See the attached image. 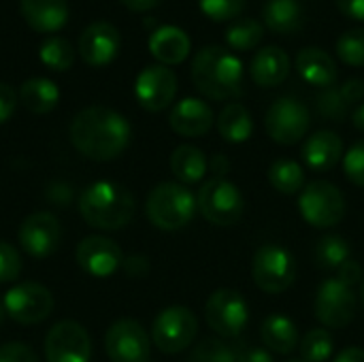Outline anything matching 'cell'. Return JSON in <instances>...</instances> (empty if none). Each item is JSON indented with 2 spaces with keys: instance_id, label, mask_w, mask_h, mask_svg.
Listing matches in <instances>:
<instances>
[{
  "instance_id": "1",
  "label": "cell",
  "mask_w": 364,
  "mask_h": 362,
  "mask_svg": "<svg viewBox=\"0 0 364 362\" xmlns=\"http://www.w3.org/2000/svg\"><path fill=\"white\" fill-rule=\"evenodd\" d=\"M128 119L109 107L81 109L70 122V143L79 154L96 162H109L122 156L130 143Z\"/></svg>"
},
{
  "instance_id": "2",
  "label": "cell",
  "mask_w": 364,
  "mask_h": 362,
  "mask_svg": "<svg viewBox=\"0 0 364 362\" xmlns=\"http://www.w3.org/2000/svg\"><path fill=\"white\" fill-rule=\"evenodd\" d=\"M192 81L207 98H239L243 96V64L226 47L209 45L194 55Z\"/></svg>"
},
{
  "instance_id": "3",
  "label": "cell",
  "mask_w": 364,
  "mask_h": 362,
  "mask_svg": "<svg viewBox=\"0 0 364 362\" xmlns=\"http://www.w3.org/2000/svg\"><path fill=\"white\" fill-rule=\"evenodd\" d=\"M81 218L92 228L100 230H119L130 224L136 211V201L132 192L115 181H94L90 183L79 198Z\"/></svg>"
},
{
  "instance_id": "4",
  "label": "cell",
  "mask_w": 364,
  "mask_h": 362,
  "mask_svg": "<svg viewBox=\"0 0 364 362\" xmlns=\"http://www.w3.org/2000/svg\"><path fill=\"white\" fill-rule=\"evenodd\" d=\"M196 209L194 194L183 183L175 181L158 183L145 201L147 220L160 230H179L188 226Z\"/></svg>"
},
{
  "instance_id": "5",
  "label": "cell",
  "mask_w": 364,
  "mask_h": 362,
  "mask_svg": "<svg viewBox=\"0 0 364 362\" xmlns=\"http://www.w3.org/2000/svg\"><path fill=\"white\" fill-rule=\"evenodd\" d=\"M203 218L215 226H235L245 213V198L241 190L226 177L209 179L196 196Z\"/></svg>"
},
{
  "instance_id": "6",
  "label": "cell",
  "mask_w": 364,
  "mask_h": 362,
  "mask_svg": "<svg viewBox=\"0 0 364 362\" xmlns=\"http://www.w3.org/2000/svg\"><path fill=\"white\" fill-rule=\"evenodd\" d=\"M299 209L314 228H333L346 215V198L331 181H311L299 196Z\"/></svg>"
},
{
  "instance_id": "7",
  "label": "cell",
  "mask_w": 364,
  "mask_h": 362,
  "mask_svg": "<svg viewBox=\"0 0 364 362\" xmlns=\"http://www.w3.org/2000/svg\"><path fill=\"white\" fill-rule=\"evenodd\" d=\"M256 286L267 294H282L296 282V260L279 245H262L252 262Z\"/></svg>"
},
{
  "instance_id": "8",
  "label": "cell",
  "mask_w": 364,
  "mask_h": 362,
  "mask_svg": "<svg viewBox=\"0 0 364 362\" xmlns=\"http://www.w3.org/2000/svg\"><path fill=\"white\" fill-rule=\"evenodd\" d=\"M196 333L198 320L194 312L183 305H173L160 312L154 320L151 339L162 354H179L192 346Z\"/></svg>"
},
{
  "instance_id": "9",
  "label": "cell",
  "mask_w": 364,
  "mask_h": 362,
  "mask_svg": "<svg viewBox=\"0 0 364 362\" xmlns=\"http://www.w3.org/2000/svg\"><path fill=\"white\" fill-rule=\"evenodd\" d=\"M309 124H311L309 109L301 100L290 98V96L277 98L269 107L267 117H264V128L269 137L279 145L299 143L307 134Z\"/></svg>"
},
{
  "instance_id": "10",
  "label": "cell",
  "mask_w": 364,
  "mask_h": 362,
  "mask_svg": "<svg viewBox=\"0 0 364 362\" xmlns=\"http://www.w3.org/2000/svg\"><path fill=\"white\" fill-rule=\"evenodd\" d=\"M205 318L213 333H218L224 339L239 337L250 320L247 301L237 290H215L205 305Z\"/></svg>"
},
{
  "instance_id": "11",
  "label": "cell",
  "mask_w": 364,
  "mask_h": 362,
  "mask_svg": "<svg viewBox=\"0 0 364 362\" xmlns=\"http://www.w3.org/2000/svg\"><path fill=\"white\" fill-rule=\"evenodd\" d=\"M2 305L11 320L30 326L49 318V314L53 312V297L43 284L23 282L6 290Z\"/></svg>"
},
{
  "instance_id": "12",
  "label": "cell",
  "mask_w": 364,
  "mask_h": 362,
  "mask_svg": "<svg viewBox=\"0 0 364 362\" xmlns=\"http://www.w3.org/2000/svg\"><path fill=\"white\" fill-rule=\"evenodd\" d=\"M105 352L111 362H147L151 341L136 320L122 318L109 326L105 335Z\"/></svg>"
},
{
  "instance_id": "13",
  "label": "cell",
  "mask_w": 364,
  "mask_h": 362,
  "mask_svg": "<svg viewBox=\"0 0 364 362\" xmlns=\"http://www.w3.org/2000/svg\"><path fill=\"white\" fill-rule=\"evenodd\" d=\"M92 341L87 331L75 320H62L45 337L47 362H90Z\"/></svg>"
},
{
  "instance_id": "14",
  "label": "cell",
  "mask_w": 364,
  "mask_h": 362,
  "mask_svg": "<svg viewBox=\"0 0 364 362\" xmlns=\"http://www.w3.org/2000/svg\"><path fill=\"white\" fill-rule=\"evenodd\" d=\"M17 239H19L21 250L28 256L38 258V260L47 258L60 247V241H62L60 220L49 211L30 213L19 226Z\"/></svg>"
},
{
  "instance_id": "15",
  "label": "cell",
  "mask_w": 364,
  "mask_h": 362,
  "mask_svg": "<svg viewBox=\"0 0 364 362\" xmlns=\"http://www.w3.org/2000/svg\"><path fill=\"white\" fill-rule=\"evenodd\" d=\"M356 316V297L337 277L326 280L316 294V318L328 329H346Z\"/></svg>"
},
{
  "instance_id": "16",
  "label": "cell",
  "mask_w": 364,
  "mask_h": 362,
  "mask_svg": "<svg viewBox=\"0 0 364 362\" xmlns=\"http://www.w3.org/2000/svg\"><path fill=\"white\" fill-rule=\"evenodd\" d=\"M177 94V77L164 64H151L143 68L134 81V96L145 111L166 109Z\"/></svg>"
},
{
  "instance_id": "17",
  "label": "cell",
  "mask_w": 364,
  "mask_h": 362,
  "mask_svg": "<svg viewBox=\"0 0 364 362\" xmlns=\"http://www.w3.org/2000/svg\"><path fill=\"white\" fill-rule=\"evenodd\" d=\"M75 258L77 265L92 277H111L124 262L119 245L100 235L85 237L77 245Z\"/></svg>"
},
{
  "instance_id": "18",
  "label": "cell",
  "mask_w": 364,
  "mask_h": 362,
  "mask_svg": "<svg viewBox=\"0 0 364 362\" xmlns=\"http://www.w3.org/2000/svg\"><path fill=\"white\" fill-rule=\"evenodd\" d=\"M119 32L109 21H92L79 36V53L90 66H107L119 53Z\"/></svg>"
},
{
  "instance_id": "19",
  "label": "cell",
  "mask_w": 364,
  "mask_h": 362,
  "mask_svg": "<svg viewBox=\"0 0 364 362\" xmlns=\"http://www.w3.org/2000/svg\"><path fill=\"white\" fill-rule=\"evenodd\" d=\"M168 124L181 137H203L213 126V111L200 98H183L173 107Z\"/></svg>"
},
{
  "instance_id": "20",
  "label": "cell",
  "mask_w": 364,
  "mask_h": 362,
  "mask_svg": "<svg viewBox=\"0 0 364 362\" xmlns=\"http://www.w3.org/2000/svg\"><path fill=\"white\" fill-rule=\"evenodd\" d=\"M290 55L282 47L269 45L254 55L250 64V75L256 85L275 87L286 81V77L290 75Z\"/></svg>"
},
{
  "instance_id": "21",
  "label": "cell",
  "mask_w": 364,
  "mask_h": 362,
  "mask_svg": "<svg viewBox=\"0 0 364 362\" xmlns=\"http://www.w3.org/2000/svg\"><path fill=\"white\" fill-rule=\"evenodd\" d=\"M343 158V141L333 130L314 132L303 145V160L314 171H331Z\"/></svg>"
},
{
  "instance_id": "22",
  "label": "cell",
  "mask_w": 364,
  "mask_h": 362,
  "mask_svg": "<svg viewBox=\"0 0 364 362\" xmlns=\"http://www.w3.org/2000/svg\"><path fill=\"white\" fill-rule=\"evenodd\" d=\"M19 9L34 32H58L68 21L66 0H19Z\"/></svg>"
},
{
  "instance_id": "23",
  "label": "cell",
  "mask_w": 364,
  "mask_h": 362,
  "mask_svg": "<svg viewBox=\"0 0 364 362\" xmlns=\"http://www.w3.org/2000/svg\"><path fill=\"white\" fill-rule=\"evenodd\" d=\"M151 55L164 64H181L190 55V36L177 26H158L149 36Z\"/></svg>"
},
{
  "instance_id": "24",
  "label": "cell",
  "mask_w": 364,
  "mask_h": 362,
  "mask_svg": "<svg viewBox=\"0 0 364 362\" xmlns=\"http://www.w3.org/2000/svg\"><path fill=\"white\" fill-rule=\"evenodd\" d=\"M296 70L301 79L318 87H331L337 81L335 60L318 47H305L296 55Z\"/></svg>"
},
{
  "instance_id": "25",
  "label": "cell",
  "mask_w": 364,
  "mask_h": 362,
  "mask_svg": "<svg viewBox=\"0 0 364 362\" xmlns=\"http://www.w3.org/2000/svg\"><path fill=\"white\" fill-rule=\"evenodd\" d=\"M260 335H262V344L275 352V354H292L296 350V346L301 344L299 341V329L296 324L288 318V316H269L264 322H262V329H260Z\"/></svg>"
},
{
  "instance_id": "26",
  "label": "cell",
  "mask_w": 364,
  "mask_h": 362,
  "mask_svg": "<svg viewBox=\"0 0 364 362\" xmlns=\"http://www.w3.org/2000/svg\"><path fill=\"white\" fill-rule=\"evenodd\" d=\"M19 100L30 113L45 115L55 109V105L60 100V90L53 81H49L45 77H32L21 83Z\"/></svg>"
},
{
  "instance_id": "27",
  "label": "cell",
  "mask_w": 364,
  "mask_h": 362,
  "mask_svg": "<svg viewBox=\"0 0 364 362\" xmlns=\"http://www.w3.org/2000/svg\"><path fill=\"white\" fill-rule=\"evenodd\" d=\"M264 28L277 34H292L303 26V9L299 0H269L262 11Z\"/></svg>"
},
{
  "instance_id": "28",
  "label": "cell",
  "mask_w": 364,
  "mask_h": 362,
  "mask_svg": "<svg viewBox=\"0 0 364 362\" xmlns=\"http://www.w3.org/2000/svg\"><path fill=\"white\" fill-rule=\"evenodd\" d=\"M209 162L205 154L194 145H179L171 154V173L181 183H196L205 177Z\"/></svg>"
},
{
  "instance_id": "29",
  "label": "cell",
  "mask_w": 364,
  "mask_h": 362,
  "mask_svg": "<svg viewBox=\"0 0 364 362\" xmlns=\"http://www.w3.org/2000/svg\"><path fill=\"white\" fill-rule=\"evenodd\" d=\"M218 130H220L222 139L228 143L247 141L252 137V130H254V122H252L250 111L239 102L226 105L218 117Z\"/></svg>"
},
{
  "instance_id": "30",
  "label": "cell",
  "mask_w": 364,
  "mask_h": 362,
  "mask_svg": "<svg viewBox=\"0 0 364 362\" xmlns=\"http://www.w3.org/2000/svg\"><path fill=\"white\" fill-rule=\"evenodd\" d=\"M269 181L271 186L282 192V194H299L303 192V186H305V173H303V166L294 160H275L269 169Z\"/></svg>"
},
{
  "instance_id": "31",
  "label": "cell",
  "mask_w": 364,
  "mask_h": 362,
  "mask_svg": "<svg viewBox=\"0 0 364 362\" xmlns=\"http://www.w3.org/2000/svg\"><path fill=\"white\" fill-rule=\"evenodd\" d=\"M350 254H352V247H350V243L343 237L326 235L314 247V262L322 271H335L346 260H350Z\"/></svg>"
},
{
  "instance_id": "32",
  "label": "cell",
  "mask_w": 364,
  "mask_h": 362,
  "mask_svg": "<svg viewBox=\"0 0 364 362\" xmlns=\"http://www.w3.org/2000/svg\"><path fill=\"white\" fill-rule=\"evenodd\" d=\"M224 38L228 43L230 49L237 51H250L254 47H258L264 38V26L258 19L245 17V19H237L228 26V30L224 32Z\"/></svg>"
},
{
  "instance_id": "33",
  "label": "cell",
  "mask_w": 364,
  "mask_h": 362,
  "mask_svg": "<svg viewBox=\"0 0 364 362\" xmlns=\"http://www.w3.org/2000/svg\"><path fill=\"white\" fill-rule=\"evenodd\" d=\"M38 58H41V62L47 68H51L55 73H64L75 62V49H73V45L66 38H62V36H49L41 45Z\"/></svg>"
},
{
  "instance_id": "34",
  "label": "cell",
  "mask_w": 364,
  "mask_h": 362,
  "mask_svg": "<svg viewBox=\"0 0 364 362\" xmlns=\"http://www.w3.org/2000/svg\"><path fill=\"white\" fill-rule=\"evenodd\" d=\"M299 348L305 362H326L333 356L335 341L326 329H314L303 337Z\"/></svg>"
},
{
  "instance_id": "35",
  "label": "cell",
  "mask_w": 364,
  "mask_h": 362,
  "mask_svg": "<svg viewBox=\"0 0 364 362\" xmlns=\"http://www.w3.org/2000/svg\"><path fill=\"white\" fill-rule=\"evenodd\" d=\"M188 362H237V350L222 339H205L192 350Z\"/></svg>"
},
{
  "instance_id": "36",
  "label": "cell",
  "mask_w": 364,
  "mask_h": 362,
  "mask_svg": "<svg viewBox=\"0 0 364 362\" xmlns=\"http://www.w3.org/2000/svg\"><path fill=\"white\" fill-rule=\"evenodd\" d=\"M337 53L348 66H364V28H352L337 41Z\"/></svg>"
},
{
  "instance_id": "37",
  "label": "cell",
  "mask_w": 364,
  "mask_h": 362,
  "mask_svg": "<svg viewBox=\"0 0 364 362\" xmlns=\"http://www.w3.org/2000/svg\"><path fill=\"white\" fill-rule=\"evenodd\" d=\"M316 105H318V111H320V115H322V117H326V119H335V122L346 119V115H348V111H350L348 100L343 98L341 90H339V87H335V85L324 87V90L318 94Z\"/></svg>"
},
{
  "instance_id": "38",
  "label": "cell",
  "mask_w": 364,
  "mask_h": 362,
  "mask_svg": "<svg viewBox=\"0 0 364 362\" xmlns=\"http://www.w3.org/2000/svg\"><path fill=\"white\" fill-rule=\"evenodd\" d=\"M200 11L213 21H228L241 15L245 0H198Z\"/></svg>"
},
{
  "instance_id": "39",
  "label": "cell",
  "mask_w": 364,
  "mask_h": 362,
  "mask_svg": "<svg viewBox=\"0 0 364 362\" xmlns=\"http://www.w3.org/2000/svg\"><path fill=\"white\" fill-rule=\"evenodd\" d=\"M343 171L354 186L364 188V141L354 143L348 149V154L343 156Z\"/></svg>"
},
{
  "instance_id": "40",
  "label": "cell",
  "mask_w": 364,
  "mask_h": 362,
  "mask_svg": "<svg viewBox=\"0 0 364 362\" xmlns=\"http://www.w3.org/2000/svg\"><path fill=\"white\" fill-rule=\"evenodd\" d=\"M21 273V258H19V252L6 243V241H0V284H9V282H15Z\"/></svg>"
},
{
  "instance_id": "41",
  "label": "cell",
  "mask_w": 364,
  "mask_h": 362,
  "mask_svg": "<svg viewBox=\"0 0 364 362\" xmlns=\"http://www.w3.org/2000/svg\"><path fill=\"white\" fill-rule=\"evenodd\" d=\"M0 362H38L34 350L19 341H9L0 346Z\"/></svg>"
},
{
  "instance_id": "42",
  "label": "cell",
  "mask_w": 364,
  "mask_h": 362,
  "mask_svg": "<svg viewBox=\"0 0 364 362\" xmlns=\"http://www.w3.org/2000/svg\"><path fill=\"white\" fill-rule=\"evenodd\" d=\"M15 105H17L15 90L11 85H6V83L0 81V124H4L13 115Z\"/></svg>"
},
{
  "instance_id": "43",
  "label": "cell",
  "mask_w": 364,
  "mask_h": 362,
  "mask_svg": "<svg viewBox=\"0 0 364 362\" xmlns=\"http://www.w3.org/2000/svg\"><path fill=\"white\" fill-rule=\"evenodd\" d=\"M360 277H363V271H360V265L356 262V260H346L339 269H337V280L341 282V284H346V286H354V284H358L360 282Z\"/></svg>"
},
{
  "instance_id": "44",
  "label": "cell",
  "mask_w": 364,
  "mask_h": 362,
  "mask_svg": "<svg viewBox=\"0 0 364 362\" xmlns=\"http://www.w3.org/2000/svg\"><path fill=\"white\" fill-rule=\"evenodd\" d=\"M339 90H341V94H343V98L348 100L350 107L356 105V102H360L364 98V81H360L358 77L348 79L343 85H339Z\"/></svg>"
},
{
  "instance_id": "45",
  "label": "cell",
  "mask_w": 364,
  "mask_h": 362,
  "mask_svg": "<svg viewBox=\"0 0 364 362\" xmlns=\"http://www.w3.org/2000/svg\"><path fill=\"white\" fill-rule=\"evenodd\" d=\"M122 267H124V271H126L130 277H145L147 271H149V262H147V258L141 256V254L128 256V258L122 262Z\"/></svg>"
},
{
  "instance_id": "46",
  "label": "cell",
  "mask_w": 364,
  "mask_h": 362,
  "mask_svg": "<svg viewBox=\"0 0 364 362\" xmlns=\"http://www.w3.org/2000/svg\"><path fill=\"white\" fill-rule=\"evenodd\" d=\"M337 6L343 15L356 21H364V0H337Z\"/></svg>"
},
{
  "instance_id": "47",
  "label": "cell",
  "mask_w": 364,
  "mask_h": 362,
  "mask_svg": "<svg viewBox=\"0 0 364 362\" xmlns=\"http://www.w3.org/2000/svg\"><path fill=\"white\" fill-rule=\"evenodd\" d=\"M237 362H273V356L262 348H245L237 352Z\"/></svg>"
},
{
  "instance_id": "48",
  "label": "cell",
  "mask_w": 364,
  "mask_h": 362,
  "mask_svg": "<svg viewBox=\"0 0 364 362\" xmlns=\"http://www.w3.org/2000/svg\"><path fill=\"white\" fill-rule=\"evenodd\" d=\"M209 169H211V173H213L215 177H222V179H224V175L230 171V162H228V158H226L224 154H215V156L211 158V162H209Z\"/></svg>"
},
{
  "instance_id": "49",
  "label": "cell",
  "mask_w": 364,
  "mask_h": 362,
  "mask_svg": "<svg viewBox=\"0 0 364 362\" xmlns=\"http://www.w3.org/2000/svg\"><path fill=\"white\" fill-rule=\"evenodd\" d=\"M126 9L130 11H136V13H143V11H151L154 6H158L160 0H122Z\"/></svg>"
},
{
  "instance_id": "50",
  "label": "cell",
  "mask_w": 364,
  "mask_h": 362,
  "mask_svg": "<svg viewBox=\"0 0 364 362\" xmlns=\"http://www.w3.org/2000/svg\"><path fill=\"white\" fill-rule=\"evenodd\" d=\"M333 362H364V350L363 348H348Z\"/></svg>"
},
{
  "instance_id": "51",
  "label": "cell",
  "mask_w": 364,
  "mask_h": 362,
  "mask_svg": "<svg viewBox=\"0 0 364 362\" xmlns=\"http://www.w3.org/2000/svg\"><path fill=\"white\" fill-rule=\"evenodd\" d=\"M352 122H354V126H356L358 130H363L364 132V102L360 107H356V111L352 113Z\"/></svg>"
},
{
  "instance_id": "52",
  "label": "cell",
  "mask_w": 364,
  "mask_h": 362,
  "mask_svg": "<svg viewBox=\"0 0 364 362\" xmlns=\"http://www.w3.org/2000/svg\"><path fill=\"white\" fill-rule=\"evenodd\" d=\"M4 316H6V312H4V305L0 303V326H2V322H4Z\"/></svg>"
},
{
  "instance_id": "53",
  "label": "cell",
  "mask_w": 364,
  "mask_h": 362,
  "mask_svg": "<svg viewBox=\"0 0 364 362\" xmlns=\"http://www.w3.org/2000/svg\"><path fill=\"white\" fill-rule=\"evenodd\" d=\"M360 294H363V301H364V282H363V288H360Z\"/></svg>"
},
{
  "instance_id": "54",
  "label": "cell",
  "mask_w": 364,
  "mask_h": 362,
  "mask_svg": "<svg viewBox=\"0 0 364 362\" xmlns=\"http://www.w3.org/2000/svg\"><path fill=\"white\" fill-rule=\"evenodd\" d=\"M290 362H305V361H290Z\"/></svg>"
}]
</instances>
